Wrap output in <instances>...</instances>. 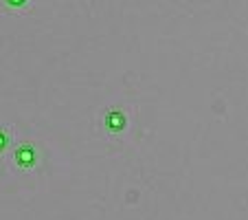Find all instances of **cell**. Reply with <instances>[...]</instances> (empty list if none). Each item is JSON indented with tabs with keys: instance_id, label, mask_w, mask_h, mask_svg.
I'll list each match as a JSON object with an SVG mask.
<instances>
[{
	"instance_id": "1",
	"label": "cell",
	"mask_w": 248,
	"mask_h": 220,
	"mask_svg": "<svg viewBox=\"0 0 248 220\" xmlns=\"http://www.w3.org/2000/svg\"><path fill=\"white\" fill-rule=\"evenodd\" d=\"M9 9H16V11H20V9H24V7L29 5V0H2Z\"/></svg>"
},
{
	"instance_id": "2",
	"label": "cell",
	"mask_w": 248,
	"mask_h": 220,
	"mask_svg": "<svg viewBox=\"0 0 248 220\" xmlns=\"http://www.w3.org/2000/svg\"><path fill=\"white\" fill-rule=\"evenodd\" d=\"M7 141H9V135H7L5 130H0V152L7 148Z\"/></svg>"
}]
</instances>
